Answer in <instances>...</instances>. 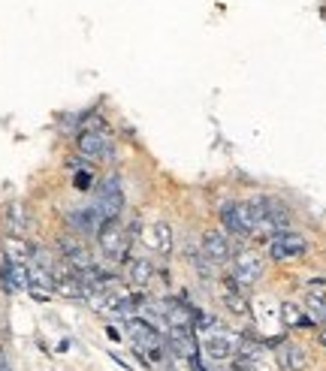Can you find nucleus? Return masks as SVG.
<instances>
[{
	"label": "nucleus",
	"mask_w": 326,
	"mask_h": 371,
	"mask_svg": "<svg viewBox=\"0 0 326 371\" xmlns=\"http://www.w3.org/2000/svg\"><path fill=\"white\" fill-rule=\"evenodd\" d=\"M305 314L312 317L314 323H320V320H326V293H308L305 296Z\"/></svg>",
	"instance_id": "nucleus-17"
},
{
	"label": "nucleus",
	"mask_w": 326,
	"mask_h": 371,
	"mask_svg": "<svg viewBox=\"0 0 326 371\" xmlns=\"http://www.w3.org/2000/svg\"><path fill=\"white\" fill-rule=\"evenodd\" d=\"M203 350H205V357L214 359V362H230L233 359V353H236V341L230 335H224V332H212L209 338H205Z\"/></svg>",
	"instance_id": "nucleus-11"
},
{
	"label": "nucleus",
	"mask_w": 326,
	"mask_h": 371,
	"mask_svg": "<svg viewBox=\"0 0 326 371\" xmlns=\"http://www.w3.org/2000/svg\"><path fill=\"white\" fill-rule=\"evenodd\" d=\"M320 344L326 347V329H320Z\"/></svg>",
	"instance_id": "nucleus-23"
},
{
	"label": "nucleus",
	"mask_w": 326,
	"mask_h": 371,
	"mask_svg": "<svg viewBox=\"0 0 326 371\" xmlns=\"http://www.w3.org/2000/svg\"><path fill=\"white\" fill-rule=\"evenodd\" d=\"M221 224H224L227 233L242 235V239L254 233V224H251V215H248V209H245V202H227L224 209H221Z\"/></svg>",
	"instance_id": "nucleus-6"
},
{
	"label": "nucleus",
	"mask_w": 326,
	"mask_h": 371,
	"mask_svg": "<svg viewBox=\"0 0 326 371\" xmlns=\"http://www.w3.org/2000/svg\"><path fill=\"white\" fill-rule=\"evenodd\" d=\"M290 226V215L284 209L281 200H266V230H278V233H287Z\"/></svg>",
	"instance_id": "nucleus-15"
},
{
	"label": "nucleus",
	"mask_w": 326,
	"mask_h": 371,
	"mask_svg": "<svg viewBox=\"0 0 326 371\" xmlns=\"http://www.w3.org/2000/svg\"><path fill=\"white\" fill-rule=\"evenodd\" d=\"M76 145H79V154L88 157V160H103V157H109V151H112V148H109V139L103 136L100 130H85Z\"/></svg>",
	"instance_id": "nucleus-9"
},
{
	"label": "nucleus",
	"mask_w": 326,
	"mask_h": 371,
	"mask_svg": "<svg viewBox=\"0 0 326 371\" xmlns=\"http://www.w3.org/2000/svg\"><path fill=\"white\" fill-rule=\"evenodd\" d=\"M224 305L230 308V311H236V314H245L248 311V302H245L238 293H224Z\"/></svg>",
	"instance_id": "nucleus-20"
},
{
	"label": "nucleus",
	"mask_w": 326,
	"mask_h": 371,
	"mask_svg": "<svg viewBox=\"0 0 326 371\" xmlns=\"http://www.w3.org/2000/svg\"><path fill=\"white\" fill-rule=\"evenodd\" d=\"M0 284H3L6 293H19V290L28 287V269L21 263L3 259V266H0Z\"/></svg>",
	"instance_id": "nucleus-12"
},
{
	"label": "nucleus",
	"mask_w": 326,
	"mask_h": 371,
	"mask_svg": "<svg viewBox=\"0 0 326 371\" xmlns=\"http://www.w3.org/2000/svg\"><path fill=\"white\" fill-rule=\"evenodd\" d=\"M0 371H12V365H10V359H6V350L0 347Z\"/></svg>",
	"instance_id": "nucleus-22"
},
{
	"label": "nucleus",
	"mask_w": 326,
	"mask_h": 371,
	"mask_svg": "<svg viewBox=\"0 0 326 371\" xmlns=\"http://www.w3.org/2000/svg\"><path fill=\"white\" fill-rule=\"evenodd\" d=\"M70 220V226H73L76 233H82V235H97V230L103 226V218H100V211L94 209V205H82V209H73L67 215Z\"/></svg>",
	"instance_id": "nucleus-8"
},
{
	"label": "nucleus",
	"mask_w": 326,
	"mask_h": 371,
	"mask_svg": "<svg viewBox=\"0 0 326 371\" xmlns=\"http://www.w3.org/2000/svg\"><path fill=\"white\" fill-rule=\"evenodd\" d=\"M278 317H281V323H287L290 329H314L317 323L308 317L305 311L296 305V302H281V308H278Z\"/></svg>",
	"instance_id": "nucleus-14"
},
{
	"label": "nucleus",
	"mask_w": 326,
	"mask_h": 371,
	"mask_svg": "<svg viewBox=\"0 0 326 371\" xmlns=\"http://www.w3.org/2000/svg\"><path fill=\"white\" fill-rule=\"evenodd\" d=\"M151 275H154V266L148 263V259H133L130 263V281L136 284V287H142V284H148L151 281Z\"/></svg>",
	"instance_id": "nucleus-18"
},
{
	"label": "nucleus",
	"mask_w": 326,
	"mask_h": 371,
	"mask_svg": "<svg viewBox=\"0 0 326 371\" xmlns=\"http://www.w3.org/2000/svg\"><path fill=\"white\" fill-rule=\"evenodd\" d=\"M58 248H61L63 259L70 263V269H73V272L91 269V254L85 251V244H82V242H76V239H61V242H58Z\"/></svg>",
	"instance_id": "nucleus-10"
},
{
	"label": "nucleus",
	"mask_w": 326,
	"mask_h": 371,
	"mask_svg": "<svg viewBox=\"0 0 326 371\" xmlns=\"http://www.w3.org/2000/svg\"><path fill=\"white\" fill-rule=\"evenodd\" d=\"M260 275H263V259L254 254V251H242V254L233 257V284L248 287V284L260 281Z\"/></svg>",
	"instance_id": "nucleus-5"
},
{
	"label": "nucleus",
	"mask_w": 326,
	"mask_h": 371,
	"mask_svg": "<svg viewBox=\"0 0 326 371\" xmlns=\"http://www.w3.org/2000/svg\"><path fill=\"white\" fill-rule=\"evenodd\" d=\"M148 244L161 254H172V230L166 220H157V224L148 226Z\"/></svg>",
	"instance_id": "nucleus-16"
},
{
	"label": "nucleus",
	"mask_w": 326,
	"mask_h": 371,
	"mask_svg": "<svg viewBox=\"0 0 326 371\" xmlns=\"http://www.w3.org/2000/svg\"><path fill=\"white\" fill-rule=\"evenodd\" d=\"M10 226L15 233L25 230V209H21V205H12V209H10Z\"/></svg>",
	"instance_id": "nucleus-21"
},
{
	"label": "nucleus",
	"mask_w": 326,
	"mask_h": 371,
	"mask_svg": "<svg viewBox=\"0 0 326 371\" xmlns=\"http://www.w3.org/2000/svg\"><path fill=\"white\" fill-rule=\"evenodd\" d=\"M94 209L100 211L103 220H118V215L124 211V191H121V181H118V176H109V178L100 181Z\"/></svg>",
	"instance_id": "nucleus-1"
},
{
	"label": "nucleus",
	"mask_w": 326,
	"mask_h": 371,
	"mask_svg": "<svg viewBox=\"0 0 326 371\" xmlns=\"http://www.w3.org/2000/svg\"><path fill=\"white\" fill-rule=\"evenodd\" d=\"M203 257L209 259L212 266H227L233 259V248H230V239L221 230H209L203 235Z\"/></svg>",
	"instance_id": "nucleus-7"
},
{
	"label": "nucleus",
	"mask_w": 326,
	"mask_h": 371,
	"mask_svg": "<svg viewBox=\"0 0 326 371\" xmlns=\"http://www.w3.org/2000/svg\"><path fill=\"white\" fill-rule=\"evenodd\" d=\"M73 187L76 191H91L94 187V169H79L73 176Z\"/></svg>",
	"instance_id": "nucleus-19"
},
{
	"label": "nucleus",
	"mask_w": 326,
	"mask_h": 371,
	"mask_svg": "<svg viewBox=\"0 0 326 371\" xmlns=\"http://www.w3.org/2000/svg\"><path fill=\"white\" fill-rule=\"evenodd\" d=\"M127 335H130V341H133V350L151 353V350L161 347V332H157V326L148 320H142V317L127 320Z\"/></svg>",
	"instance_id": "nucleus-3"
},
{
	"label": "nucleus",
	"mask_w": 326,
	"mask_h": 371,
	"mask_svg": "<svg viewBox=\"0 0 326 371\" xmlns=\"http://www.w3.org/2000/svg\"><path fill=\"white\" fill-rule=\"evenodd\" d=\"M97 242H100V251L106 254L109 259H124L127 257V230L118 226V220H103V226L97 230Z\"/></svg>",
	"instance_id": "nucleus-2"
},
{
	"label": "nucleus",
	"mask_w": 326,
	"mask_h": 371,
	"mask_svg": "<svg viewBox=\"0 0 326 371\" xmlns=\"http://www.w3.org/2000/svg\"><path fill=\"white\" fill-rule=\"evenodd\" d=\"M278 365H281L284 371H305L308 368L305 347L296 344V341L281 344V350H278Z\"/></svg>",
	"instance_id": "nucleus-13"
},
{
	"label": "nucleus",
	"mask_w": 326,
	"mask_h": 371,
	"mask_svg": "<svg viewBox=\"0 0 326 371\" xmlns=\"http://www.w3.org/2000/svg\"><path fill=\"white\" fill-rule=\"evenodd\" d=\"M308 251V242L302 239L299 233H278L272 242H269V257L278 259V263H284V259H296Z\"/></svg>",
	"instance_id": "nucleus-4"
}]
</instances>
